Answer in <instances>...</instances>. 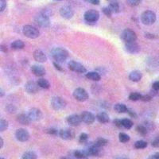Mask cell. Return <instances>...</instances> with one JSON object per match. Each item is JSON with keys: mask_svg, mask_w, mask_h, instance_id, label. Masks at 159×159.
<instances>
[{"mask_svg": "<svg viewBox=\"0 0 159 159\" xmlns=\"http://www.w3.org/2000/svg\"><path fill=\"white\" fill-rule=\"evenodd\" d=\"M136 130L139 133V134H141V135L145 136L147 135V128L143 125H139L137 127H136Z\"/></svg>", "mask_w": 159, "mask_h": 159, "instance_id": "836d02e7", "label": "cell"}, {"mask_svg": "<svg viewBox=\"0 0 159 159\" xmlns=\"http://www.w3.org/2000/svg\"><path fill=\"white\" fill-rule=\"evenodd\" d=\"M8 128V122L5 119H0V132H2Z\"/></svg>", "mask_w": 159, "mask_h": 159, "instance_id": "8d00e7d4", "label": "cell"}, {"mask_svg": "<svg viewBox=\"0 0 159 159\" xmlns=\"http://www.w3.org/2000/svg\"><path fill=\"white\" fill-rule=\"evenodd\" d=\"M155 13L151 11H147L142 14L141 22L146 25H151L156 22Z\"/></svg>", "mask_w": 159, "mask_h": 159, "instance_id": "3957f363", "label": "cell"}, {"mask_svg": "<svg viewBox=\"0 0 159 159\" xmlns=\"http://www.w3.org/2000/svg\"><path fill=\"white\" fill-rule=\"evenodd\" d=\"M50 104L53 110L61 111L66 107L67 103H66V101L63 98L60 97V96H53L51 99Z\"/></svg>", "mask_w": 159, "mask_h": 159, "instance_id": "5b68a950", "label": "cell"}, {"mask_svg": "<svg viewBox=\"0 0 159 159\" xmlns=\"http://www.w3.org/2000/svg\"><path fill=\"white\" fill-rule=\"evenodd\" d=\"M58 1H61V0H58Z\"/></svg>", "mask_w": 159, "mask_h": 159, "instance_id": "11a10c76", "label": "cell"}, {"mask_svg": "<svg viewBox=\"0 0 159 159\" xmlns=\"http://www.w3.org/2000/svg\"><path fill=\"white\" fill-rule=\"evenodd\" d=\"M27 116L30 121H39L42 119V112L38 108H32L29 111Z\"/></svg>", "mask_w": 159, "mask_h": 159, "instance_id": "30bf717a", "label": "cell"}, {"mask_svg": "<svg viewBox=\"0 0 159 159\" xmlns=\"http://www.w3.org/2000/svg\"><path fill=\"white\" fill-rule=\"evenodd\" d=\"M99 18V13L96 10H89L84 14V20L88 22H96Z\"/></svg>", "mask_w": 159, "mask_h": 159, "instance_id": "9c48e42d", "label": "cell"}, {"mask_svg": "<svg viewBox=\"0 0 159 159\" xmlns=\"http://www.w3.org/2000/svg\"><path fill=\"white\" fill-rule=\"evenodd\" d=\"M152 99V96L150 95H142L141 98H140V100L143 102H149Z\"/></svg>", "mask_w": 159, "mask_h": 159, "instance_id": "60d3db41", "label": "cell"}, {"mask_svg": "<svg viewBox=\"0 0 159 159\" xmlns=\"http://www.w3.org/2000/svg\"><path fill=\"white\" fill-rule=\"evenodd\" d=\"M147 147V142L143 141V140H139L134 143V147L136 149H145Z\"/></svg>", "mask_w": 159, "mask_h": 159, "instance_id": "e575fe53", "label": "cell"}, {"mask_svg": "<svg viewBox=\"0 0 159 159\" xmlns=\"http://www.w3.org/2000/svg\"><path fill=\"white\" fill-rule=\"evenodd\" d=\"M89 139V135L86 133H82L79 138V143H86Z\"/></svg>", "mask_w": 159, "mask_h": 159, "instance_id": "74e56055", "label": "cell"}, {"mask_svg": "<svg viewBox=\"0 0 159 159\" xmlns=\"http://www.w3.org/2000/svg\"><path fill=\"white\" fill-rule=\"evenodd\" d=\"M141 0H127V4L130 7H137L140 3Z\"/></svg>", "mask_w": 159, "mask_h": 159, "instance_id": "f35d334b", "label": "cell"}, {"mask_svg": "<svg viewBox=\"0 0 159 159\" xmlns=\"http://www.w3.org/2000/svg\"><path fill=\"white\" fill-rule=\"evenodd\" d=\"M58 134L64 140H71L74 139L75 131L72 129H61L58 132Z\"/></svg>", "mask_w": 159, "mask_h": 159, "instance_id": "7c38bea8", "label": "cell"}, {"mask_svg": "<svg viewBox=\"0 0 159 159\" xmlns=\"http://www.w3.org/2000/svg\"><path fill=\"white\" fill-rule=\"evenodd\" d=\"M22 33L26 38H30V39H35L38 38L40 35V32L38 29L30 25H25L23 26Z\"/></svg>", "mask_w": 159, "mask_h": 159, "instance_id": "277c9868", "label": "cell"}, {"mask_svg": "<svg viewBox=\"0 0 159 159\" xmlns=\"http://www.w3.org/2000/svg\"><path fill=\"white\" fill-rule=\"evenodd\" d=\"M103 14H104L105 15H107V17H111L112 14H113V13L111 12V11L110 10V8L108 7V6L103 8Z\"/></svg>", "mask_w": 159, "mask_h": 159, "instance_id": "ab89813d", "label": "cell"}, {"mask_svg": "<svg viewBox=\"0 0 159 159\" xmlns=\"http://www.w3.org/2000/svg\"><path fill=\"white\" fill-rule=\"evenodd\" d=\"M31 72L36 76H42L45 74V69L43 66L38 65H33L31 67Z\"/></svg>", "mask_w": 159, "mask_h": 159, "instance_id": "ffe728a7", "label": "cell"}, {"mask_svg": "<svg viewBox=\"0 0 159 159\" xmlns=\"http://www.w3.org/2000/svg\"><path fill=\"white\" fill-rule=\"evenodd\" d=\"M113 123H114L115 126L117 127L118 128H122V127H123V126H122V123H121V119H115L114 121H113Z\"/></svg>", "mask_w": 159, "mask_h": 159, "instance_id": "f6af8a7d", "label": "cell"}, {"mask_svg": "<svg viewBox=\"0 0 159 159\" xmlns=\"http://www.w3.org/2000/svg\"><path fill=\"white\" fill-rule=\"evenodd\" d=\"M34 58L36 61L39 62V63H44L47 61V57L45 54V52L43 51L40 50V49H37L34 52Z\"/></svg>", "mask_w": 159, "mask_h": 159, "instance_id": "ac0fdd59", "label": "cell"}, {"mask_svg": "<svg viewBox=\"0 0 159 159\" xmlns=\"http://www.w3.org/2000/svg\"><path fill=\"white\" fill-rule=\"evenodd\" d=\"M7 111L9 113H11V114H12V113H15V111H16V107H15L14 105L10 104L8 105L7 107Z\"/></svg>", "mask_w": 159, "mask_h": 159, "instance_id": "ee69618b", "label": "cell"}, {"mask_svg": "<svg viewBox=\"0 0 159 159\" xmlns=\"http://www.w3.org/2000/svg\"><path fill=\"white\" fill-rule=\"evenodd\" d=\"M46 133H48L49 134H51V135H57L58 134V131L57 129L55 128H49L47 129V130H45Z\"/></svg>", "mask_w": 159, "mask_h": 159, "instance_id": "b9f144b4", "label": "cell"}, {"mask_svg": "<svg viewBox=\"0 0 159 159\" xmlns=\"http://www.w3.org/2000/svg\"><path fill=\"white\" fill-rule=\"evenodd\" d=\"M17 121L22 125H29L30 123V120L28 118L27 115L25 114H20L17 116Z\"/></svg>", "mask_w": 159, "mask_h": 159, "instance_id": "7402d4cb", "label": "cell"}, {"mask_svg": "<svg viewBox=\"0 0 159 159\" xmlns=\"http://www.w3.org/2000/svg\"><path fill=\"white\" fill-rule=\"evenodd\" d=\"M80 118H81L82 122H84L86 124H92L96 120V116L92 114V112L89 111H84L81 115H80Z\"/></svg>", "mask_w": 159, "mask_h": 159, "instance_id": "5bb4252c", "label": "cell"}, {"mask_svg": "<svg viewBox=\"0 0 159 159\" xmlns=\"http://www.w3.org/2000/svg\"><path fill=\"white\" fill-rule=\"evenodd\" d=\"M37 84H38V86H39L40 88H42V89H48L50 88V84H49V82L47 80L43 79V78H41V79L38 80Z\"/></svg>", "mask_w": 159, "mask_h": 159, "instance_id": "484cf974", "label": "cell"}, {"mask_svg": "<svg viewBox=\"0 0 159 159\" xmlns=\"http://www.w3.org/2000/svg\"><path fill=\"white\" fill-rule=\"evenodd\" d=\"M107 143H108V140L107 139H103V138H99V139H96L95 144L99 147H105V146H107Z\"/></svg>", "mask_w": 159, "mask_h": 159, "instance_id": "f546056e", "label": "cell"}, {"mask_svg": "<svg viewBox=\"0 0 159 159\" xmlns=\"http://www.w3.org/2000/svg\"><path fill=\"white\" fill-rule=\"evenodd\" d=\"M60 15L62 18H65V19H70L74 15V11L71 7L65 6L60 9Z\"/></svg>", "mask_w": 159, "mask_h": 159, "instance_id": "4fadbf2b", "label": "cell"}, {"mask_svg": "<svg viewBox=\"0 0 159 159\" xmlns=\"http://www.w3.org/2000/svg\"><path fill=\"white\" fill-rule=\"evenodd\" d=\"M3 139H2V138L0 137V149L2 148V147H3Z\"/></svg>", "mask_w": 159, "mask_h": 159, "instance_id": "db71d44e", "label": "cell"}, {"mask_svg": "<svg viewBox=\"0 0 159 159\" xmlns=\"http://www.w3.org/2000/svg\"><path fill=\"white\" fill-rule=\"evenodd\" d=\"M15 137H16L18 141L24 143V142H26L29 140L30 134L27 130H25L24 128H19L15 132Z\"/></svg>", "mask_w": 159, "mask_h": 159, "instance_id": "8fae6325", "label": "cell"}, {"mask_svg": "<svg viewBox=\"0 0 159 159\" xmlns=\"http://www.w3.org/2000/svg\"><path fill=\"white\" fill-rule=\"evenodd\" d=\"M152 88H153V89L155 91H158L159 90V82L158 81H155L154 84H153V85H152Z\"/></svg>", "mask_w": 159, "mask_h": 159, "instance_id": "681fc988", "label": "cell"}, {"mask_svg": "<svg viewBox=\"0 0 159 159\" xmlns=\"http://www.w3.org/2000/svg\"><path fill=\"white\" fill-rule=\"evenodd\" d=\"M68 66H69V69L71 71L77 72V73H84L87 71L86 68L83 65H81L79 62L75 61H69V64H68Z\"/></svg>", "mask_w": 159, "mask_h": 159, "instance_id": "ba28073f", "label": "cell"}, {"mask_svg": "<svg viewBox=\"0 0 159 159\" xmlns=\"http://www.w3.org/2000/svg\"><path fill=\"white\" fill-rule=\"evenodd\" d=\"M158 157H159V154H158V153H156L155 154H153V155H151L150 157H149V158H150V159H156V158H157Z\"/></svg>", "mask_w": 159, "mask_h": 159, "instance_id": "816d5d0a", "label": "cell"}, {"mask_svg": "<svg viewBox=\"0 0 159 159\" xmlns=\"http://www.w3.org/2000/svg\"><path fill=\"white\" fill-rule=\"evenodd\" d=\"M4 95H5V92H4V91L2 90L1 88H0V97H2V96H4Z\"/></svg>", "mask_w": 159, "mask_h": 159, "instance_id": "f5cc1de1", "label": "cell"}, {"mask_svg": "<svg viewBox=\"0 0 159 159\" xmlns=\"http://www.w3.org/2000/svg\"><path fill=\"white\" fill-rule=\"evenodd\" d=\"M127 113H128L129 116H130V117L132 118H134V119H136V118L138 117L137 114H136L135 112L134 111H132V110H130V109H127Z\"/></svg>", "mask_w": 159, "mask_h": 159, "instance_id": "7dc6e473", "label": "cell"}, {"mask_svg": "<svg viewBox=\"0 0 159 159\" xmlns=\"http://www.w3.org/2000/svg\"><path fill=\"white\" fill-rule=\"evenodd\" d=\"M96 119L100 123H107L109 122V116L106 112H99L96 116Z\"/></svg>", "mask_w": 159, "mask_h": 159, "instance_id": "603a6c76", "label": "cell"}, {"mask_svg": "<svg viewBox=\"0 0 159 159\" xmlns=\"http://www.w3.org/2000/svg\"><path fill=\"white\" fill-rule=\"evenodd\" d=\"M74 156L76 158H86L89 157L84 150H76L74 151Z\"/></svg>", "mask_w": 159, "mask_h": 159, "instance_id": "d6a6232c", "label": "cell"}, {"mask_svg": "<svg viewBox=\"0 0 159 159\" xmlns=\"http://www.w3.org/2000/svg\"><path fill=\"white\" fill-rule=\"evenodd\" d=\"M53 65H54L55 69H57V70L60 71V72H65V70L63 69V68L61 66V65H59V63H57V62H53Z\"/></svg>", "mask_w": 159, "mask_h": 159, "instance_id": "bcb514c9", "label": "cell"}, {"mask_svg": "<svg viewBox=\"0 0 159 159\" xmlns=\"http://www.w3.org/2000/svg\"><path fill=\"white\" fill-rule=\"evenodd\" d=\"M7 7V1L6 0H0V12L3 11Z\"/></svg>", "mask_w": 159, "mask_h": 159, "instance_id": "7bdbcfd3", "label": "cell"}, {"mask_svg": "<svg viewBox=\"0 0 159 159\" xmlns=\"http://www.w3.org/2000/svg\"><path fill=\"white\" fill-rule=\"evenodd\" d=\"M25 46V44L21 40H16L11 44V48L15 50H18V49H22Z\"/></svg>", "mask_w": 159, "mask_h": 159, "instance_id": "d4e9b609", "label": "cell"}, {"mask_svg": "<svg viewBox=\"0 0 159 159\" xmlns=\"http://www.w3.org/2000/svg\"><path fill=\"white\" fill-rule=\"evenodd\" d=\"M73 97L80 102H84L89 99L87 91L82 88H77L73 92Z\"/></svg>", "mask_w": 159, "mask_h": 159, "instance_id": "8992f818", "label": "cell"}, {"mask_svg": "<svg viewBox=\"0 0 159 159\" xmlns=\"http://www.w3.org/2000/svg\"><path fill=\"white\" fill-rule=\"evenodd\" d=\"M125 50L129 52V53L135 54V53H138L140 51V46L137 43H135V42H127L125 45Z\"/></svg>", "mask_w": 159, "mask_h": 159, "instance_id": "9a60e30c", "label": "cell"}, {"mask_svg": "<svg viewBox=\"0 0 159 159\" xmlns=\"http://www.w3.org/2000/svg\"><path fill=\"white\" fill-rule=\"evenodd\" d=\"M25 90L28 94H36L39 91V86L34 81H29L25 84Z\"/></svg>", "mask_w": 159, "mask_h": 159, "instance_id": "2e32d148", "label": "cell"}, {"mask_svg": "<svg viewBox=\"0 0 159 159\" xmlns=\"http://www.w3.org/2000/svg\"><path fill=\"white\" fill-rule=\"evenodd\" d=\"M115 111L118 113H126L127 111V107L123 103H117L115 105Z\"/></svg>", "mask_w": 159, "mask_h": 159, "instance_id": "4316f807", "label": "cell"}, {"mask_svg": "<svg viewBox=\"0 0 159 159\" xmlns=\"http://www.w3.org/2000/svg\"><path fill=\"white\" fill-rule=\"evenodd\" d=\"M81 122V118H80V116H79V115H71V116H69L67 118L68 124L70 125L71 127H77V126L80 124Z\"/></svg>", "mask_w": 159, "mask_h": 159, "instance_id": "e0dca14e", "label": "cell"}, {"mask_svg": "<svg viewBox=\"0 0 159 159\" xmlns=\"http://www.w3.org/2000/svg\"><path fill=\"white\" fill-rule=\"evenodd\" d=\"M141 96L142 95L139 92H132L131 94H130V96H129V99L131 101H137V100L140 99Z\"/></svg>", "mask_w": 159, "mask_h": 159, "instance_id": "d590c367", "label": "cell"}, {"mask_svg": "<svg viewBox=\"0 0 159 159\" xmlns=\"http://www.w3.org/2000/svg\"><path fill=\"white\" fill-rule=\"evenodd\" d=\"M87 1L90 3L93 4V5H99V2H100V0H87Z\"/></svg>", "mask_w": 159, "mask_h": 159, "instance_id": "f907efd6", "label": "cell"}, {"mask_svg": "<svg viewBox=\"0 0 159 159\" xmlns=\"http://www.w3.org/2000/svg\"><path fill=\"white\" fill-rule=\"evenodd\" d=\"M22 157L23 159H36L37 154H35L34 152L27 151V152H25V153H24Z\"/></svg>", "mask_w": 159, "mask_h": 159, "instance_id": "1f68e13d", "label": "cell"}, {"mask_svg": "<svg viewBox=\"0 0 159 159\" xmlns=\"http://www.w3.org/2000/svg\"><path fill=\"white\" fill-rule=\"evenodd\" d=\"M151 145H152V147H156V148H157V147H159V139H158V138H157V139H156L155 140H154V141L152 142Z\"/></svg>", "mask_w": 159, "mask_h": 159, "instance_id": "c3c4849f", "label": "cell"}, {"mask_svg": "<svg viewBox=\"0 0 159 159\" xmlns=\"http://www.w3.org/2000/svg\"><path fill=\"white\" fill-rule=\"evenodd\" d=\"M34 21L39 26L42 28H47L50 25L49 16L45 13H39L34 18Z\"/></svg>", "mask_w": 159, "mask_h": 159, "instance_id": "7a4b0ae2", "label": "cell"}, {"mask_svg": "<svg viewBox=\"0 0 159 159\" xmlns=\"http://www.w3.org/2000/svg\"><path fill=\"white\" fill-rule=\"evenodd\" d=\"M121 123L123 127H124V128L126 129H130L133 127V122L129 119H121Z\"/></svg>", "mask_w": 159, "mask_h": 159, "instance_id": "f1b7e54d", "label": "cell"}, {"mask_svg": "<svg viewBox=\"0 0 159 159\" xmlns=\"http://www.w3.org/2000/svg\"><path fill=\"white\" fill-rule=\"evenodd\" d=\"M121 38L126 43H127V42H135L136 40H137V35H136L134 31L131 30L130 29H126L122 33Z\"/></svg>", "mask_w": 159, "mask_h": 159, "instance_id": "52a82bcc", "label": "cell"}, {"mask_svg": "<svg viewBox=\"0 0 159 159\" xmlns=\"http://www.w3.org/2000/svg\"><path fill=\"white\" fill-rule=\"evenodd\" d=\"M88 156H98L100 153V147L96 146V144H92L89 146L87 150H84Z\"/></svg>", "mask_w": 159, "mask_h": 159, "instance_id": "d6986e66", "label": "cell"}, {"mask_svg": "<svg viewBox=\"0 0 159 159\" xmlns=\"http://www.w3.org/2000/svg\"><path fill=\"white\" fill-rule=\"evenodd\" d=\"M86 77L89 80H91L92 81H99L101 79L100 75L96 72H89L86 73Z\"/></svg>", "mask_w": 159, "mask_h": 159, "instance_id": "cb8c5ba5", "label": "cell"}, {"mask_svg": "<svg viewBox=\"0 0 159 159\" xmlns=\"http://www.w3.org/2000/svg\"><path fill=\"white\" fill-rule=\"evenodd\" d=\"M119 142H121L123 143H126L127 142L130 141V136L128 134H127L126 133H123V132H121L119 133Z\"/></svg>", "mask_w": 159, "mask_h": 159, "instance_id": "4dcf8cb0", "label": "cell"}, {"mask_svg": "<svg viewBox=\"0 0 159 159\" xmlns=\"http://www.w3.org/2000/svg\"><path fill=\"white\" fill-rule=\"evenodd\" d=\"M51 56L57 63H63L67 60L69 57V52L63 48L57 47L52 49Z\"/></svg>", "mask_w": 159, "mask_h": 159, "instance_id": "6da1fadb", "label": "cell"}, {"mask_svg": "<svg viewBox=\"0 0 159 159\" xmlns=\"http://www.w3.org/2000/svg\"><path fill=\"white\" fill-rule=\"evenodd\" d=\"M108 7L110 8V10L111 11V12L114 14V13H118L119 12V4L117 1H114V2H111L109 4Z\"/></svg>", "mask_w": 159, "mask_h": 159, "instance_id": "83f0119b", "label": "cell"}, {"mask_svg": "<svg viewBox=\"0 0 159 159\" xmlns=\"http://www.w3.org/2000/svg\"><path fill=\"white\" fill-rule=\"evenodd\" d=\"M142 77H143V74L140 71H133L130 73L129 75V79H130V81L132 82H139L141 80Z\"/></svg>", "mask_w": 159, "mask_h": 159, "instance_id": "44dd1931", "label": "cell"}]
</instances>
